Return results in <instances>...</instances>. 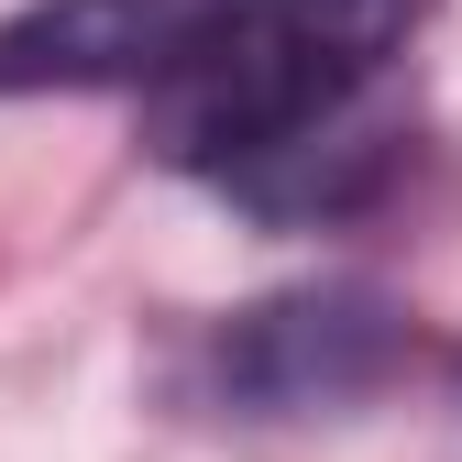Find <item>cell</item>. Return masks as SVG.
I'll return each mask as SVG.
<instances>
[{"label":"cell","instance_id":"obj_1","mask_svg":"<svg viewBox=\"0 0 462 462\" xmlns=\"http://www.w3.org/2000/svg\"><path fill=\"white\" fill-rule=\"evenodd\" d=\"M430 0H209L143 88V143L209 188L353 133V99L408 55Z\"/></svg>","mask_w":462,"mask_h":462},{"label":"cell","instance_id":"obj_2","mask_svg":"<svg viewBox=\"0 0 462 462\" xmlns=\"http://www.w3.org/2000/svg\"><path fill=\"white\" fill-rule=\"evenodd\" d=\"M408 364V309L385 286H298L243 319L209 330V385L243 419H309V408H353Z\"/></svg>","mask_w":462,"mask_h":462},{"label":"cell","instance_id":"obj_3","mask_svg":"<svg viewBox=\"0 0 462 462\" xmlns=\"http://www.w3.org/2000/svg\"><path fill=\"white\" fill-rule=\"evenodd\" d=\"M209 0H33L0 23V99L33 88H154Z\"/></svg>","mask_w":462,"mask_h":462}]
</instances>
